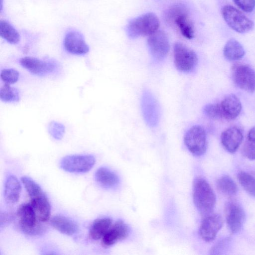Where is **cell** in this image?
<instances>
[{
	"label": "cell",
	"mask_w": 255,
	"mask_h": 255,
	"mask_svg": "<svg viewBox=\"0 0 255 255\" xmlns=\"http://www.w3.org/2000/svg\"><path fill=\"white\" fill-rule=\"evenodd\" d=\"M16 215L21 230L26 234L40 235L45 231L42 222L37 219L30 203H23L17 209Z\"/></svg>",
	"instance_id": "obj_4"
},
{
	"label": "cell",
	"mask_w": 255,
	"mask_h": 255,
	"mask_svg": "<svg viewBox=\"0 0 255 255\" xmlns=\"http://www.w3.org/2000/svg\"><path fill=\"white\" fill-rule=\"evenodd\" d=\"M0 35L11 44H16L19 41L20 36L17 30L5 21L0 22Z\"/></svg>",
	"instance_id": "obj_26"
},
{
	"label": "cell",
	"mask_w": 255,
	"mask_h": 255,
	"mask_svg": "<svg viewBox=\"0 0 255 255\" xmlns=\"http://www.w3.org/2000/svg\"><path fill=\"white\" fill-rule=\"evenodd\" d=\"M48 131L55 138L60 139L64 134L65 127L60 123L53 121L49 125Z\"/></svg>",
	"instance_id": "obj_32"
},
{
	"label": "cell",
	"mask_w": 255,
	"mask_h": 255,
	"mask_svg": "<svg viewBox=\"0 0 255 255\" xmlns=\"http://www.w3.org/2000/svg\"><path fill=\"white\" fill-rule=\"evenodd\" d=\"M64 46L67 52L75 55H84L89 51V47L83 35L74 31L68 32L65 35Z\"/></svg>",
	"instance_id": "obj_15"
},
{
	"label": "cell",
	"mask_w": 255,
	"mask_h": 255,
	"mask_svg": "<svg viewBox=\"0 0 255 255\" xmlns=\"http://www.w3.org/2000/svg\"><path fill=\"white\" fill-rule=\"evenodd\" d=\"M237 178L244 190L255 197V178L247 172L241 171L238 173Z\"/></svg>",
	"instance_id": "obj_27"
},
{
	"label": "cell",
	"mask_w": 255,
	"mask_h": 255,
	"mask_svg": "<svg viewBox=\"0 0 255 255\" xmlns=\"http://www.w3.org/2000/svg\"><path fill=\"white\" fill-rule=\"evenodd\" d=\"M30 204L39 221L45 223L49 220L51 206L45 193L30 198Z\"/></svg>",
	"instance_id": "obj_19"
},
{
	"label": "cell",
	"mask_w": 255,
	"mask_h": 255,
	"mask_svg": "<svg viewBox=\"0 0 255 255\" xmlns=\"http://www.w3.org/2000/svg\"><path fill=\"white\" fill-rule=\"evenodd\" d=\"M247 140L255 144V127L252 128L249 131Z\"/></svg>",
	"instance_id": "obj_35"
},
{
	"label": "cell",
	"mask_w": 255,
	"mask_h": 255,
	"mask_svg": "<svg viewBox=\"0 0 255 255\" xmlns=\"http://www.w3.org/2000/svg\"><path fill=\"white\" fill-rule=\"evenodd\" d=\"M0 99L5 102H16L19 101V92L17 89L5 84L0 89Z\"/></svg>",
	"instance_id": "obj_28"
},
{
	"label": "cell",
	"mask_w": 255,
	"mask_h": 255,
	"mask_svg": "<svg viewBox=\"0 0 255 255\" xmlns=\"http://www.w3.org/2000/svg\"><path fill=\"white\" fill-rule=\"evenodd\" d=\"M221 139L222 144L226 150L233 153L238 150L242 143L243 134L239 128L232 127L222 132Z\"/></svg>",
	"instance_id": "obj_17"
},
{
	"label": "cell",
	"mask_w": 255,
	"mask_h": 255,
	"mask_svg": "<svg viewBox=\"0 0 255 255\" xmlns=\"http://www.w3.org/2000/svg\"><path fill=\"white\" fill-rule=\"evenodd\" d=\"M174 62L176 68L183 72H190L196 67L198 58L195 52L185 45L177 42L174 46Z\"/></svg>",
	"instance_id": "obj_8"
},
{
	"label": "cell",
	"mask_w": 255,
	"mask_h": 255,
	"mask_svg": "<svg viewBox=\"0 0 255 255\" xmlns=\"http://www.w3.org/2000/svg\"><path fill=\"white\" fill-rule=\"evenodd\" d=\"M97 182L100 186L111 188L116 186L119 182L117 175L108 168L102 167L97 169L95 175Z\"/></svg>",
	"instance_id": "obj_22"
},
{
	"label": "cell",
	"mask_w": 255,
	"mask_h": 255,
	"mask_svg": "<svg viewBox=\"0 0 255 255\" xmlns=\"http://www.w3.org/2000/svg\"><path fill=\"white\" fill-rule=\"evenodd\" d=\"M242 153L246 158L255 160V145L246 140L242 148Z\"/></svg>",
	"instance_id": "obj_34"
},
{
	"label": "cell",
	"mask_w": 255,
	"mask_h": 255,
	"mask_svg": "<svg viewBox=\"0 0 255 255\" xmlns=\"http://www.w3.org/2000/svg\"><path fill=\"white\" fill-rule=\"evenodd\" d=\"M204 113L207 117L213 120L224 119L220 104H209L204 108Z\"/></svg>",
	"instance_id": "obj_30"
},
{
	"label": "cell",
	"mask_w": 255,
	"mask_h": 255,
	"mask_svg": "<svg viewBox=\"0 0 255 255\" xmlns=\"http://www.w3.org/2000/svg\"><path fill=\"white\" fill-rule=\"evenodd\" d=\"M232 77L234 83L240 89L249 93L255 91V71L249 65L236 63L232 68Z\"/></svg>",
	"instance_id": "obj_7"
},
{
	"label": "cell",
	"mask_w": 255,
	"mask_h": 255,
	"mask_svg": "<svg viewBox=\"0 0 255 255\" xmlns=\"http://www.w3.org/2000/svg\"><path fill=\"white\" fill-rule=\"evenodd\" d=\"M51 226L62 234L72 236L77 233L78 226L71 219L61 215L53 216L50 220Z\"/></svg>",
	"instance_id": "obj_21"
},
{
	"label": "cell",
	"mask_w": 255,
	"mask_h": 255,
	"mask_svg": "<svg viewBox=\"0 0 255 255\" xmlns=\"http://www.w3.org/2000/svg\"><path fill=\"white\" fill-rule=\"evenodd\" d=\"M141 108L145 121L149 126L157 124L159 118V109L157 103L153 96L145 92L142 97Z\"/></svg>",
	"instance_id": "obj_16"
},
{
	"label": "cell",
	"mask_w": 255,
	"mask_h": 255,
	"mask_svg": "<svg viewBox=\"0 0 255 255\" xmlns=\"http://www.w3.org/2000/svg\"><path fill=\"white\" fill-rule=\"evenodd\" d=\"M225 218L229 231L232 234L238 233L245 220V213L242 207L237 203H227L224 208Z\"/></svg>",
	"instance_id": "obj_10"
},
{
	"label": "cell",
	"mask_w": 255,
	"mask_h": 255,
	"mask_svg": "<svg viewBox=\"0 0 255 255\" xmlns=\"http://www.w3.org/2000/svg\"><path fill=\"white\" fill-rule=\"evenodd\" d=\"M219 104L224 119L234 120L241 113V103L239 99L234 94H231L226 96Z\"/></svg>",
	"instance_id": "obj_18"
},
{
	"label": "cell",
	"mask_w": 255,
	"mask_h": 255,
	"mask_svg": "<svg viewBox=\"0 0 255 255\" xmlns=\"http://www.w3.org/2000/svg\"><path fill=\"white\" fill-rule=\"evenodd\" d=\"M21 181L27 192L30 198L42 195L44 191L36 182L31 178L27 176H22Z\"/></svg>",
	"instance_id": "obj_29"
},
{
	"label": "cell",
	"mask_w": 255,
	"mask_h": 255,
	"mask_svg": "<svg viewBox=\"0 0 255 255\" xmlns=\"http://www.w3.org/2000/svg\"><path fill=\"white\" fill-rule=\"evenodd\" d=\"M218 190L222 194L233 196L237 193L238 188L234 181L229 176L220 177L216 182Z\"/></svg>",
	"instance_id": "obj_25"
},
{
	"label": "cell",
	"mask_w": 255,
	"mask_h": 255,
	"mask_svg": "<svg viewBox=\"0 0 255 255\" xmlns=\"http://www.w3.org/2000/svg\"><path fill=\"white\" fill-rule=\"evenodd\" d=\"M241 9L247 12H252L255 7V0H233Z\"/></svg>",
	"instance_id": "obj_33"
},
{
	"label": "cell",
	"mask_w": 255,
	"mask_h": 255,
	"mask_svg": "<svg viewBox=\"0 0 255 255\" xmlns=\"http://www.w3.org/2000/svg\"><path fill=\"white\" fill-rule=\"evenodd\" d=\"M147 44L151 55L157 60L163 59L169 51V39L164 31L157 30L148 36Z\"/></svg>",
	"instance_id": "obj_12"
},
{
	"label": "cell",
	"mask_w": 255,
	"mask_h": 255,
	"mask_svg": "<svg viewBox=\"0 0 255 255\" xmlns=\"http://www.w3.org/2000/svg\"><path fill=\"white\" fill-rule=\"evenodd\" d=\"M128 226L122 220H119L112 224L102 238L103 247L108 248L125 239L129 234Z\"/></svg>",
	"instance_id": "obj_13"
},
{
	"label": "cell",
	"mask_w": 255,
	"mask_h": 255,
	"mask_svg": "<svg viewBox=\"0 0 255 255\" xmlns=\"http://www.w3.org/2000/svg\"><path fill=\"white\" fill-rule=\"evenodd\" d=\"M112 225L109 218H101L95 220L89 230V236L94 240L102 239Z\"/></svg>",
	"instance_id": "obj_23"
},
{
	"label": "cell",
	"mask_w": 255,
	"mask_h": 255,
	"mask_svg": "<svg viewBox=\"0 0 255 255\" xmlns=\"http://www.w3.org/2000/svg\"><path fill=\"white\" fill-rule=\"evenodd\" d=\"M95 158L91 154H75L64 157L60 163V167L71 173H86L95 163Z\"/></svg>",
	"instance_id": "obj_6"
},
{
	"label": "cell",
	"mask_w": 255,
	"mask_h": 255,
	"mask_svg": "<svg viewBox=\"0 0 255 255\" xmlns=\"http://www.w3.org/2000/svg\"><path fill=\"white\" fill-rule=\"evenodd\" d=\"M159 20L153 13L148 12L130 20L127 27L128 35L135 38L149 36L158 30Z\"/></svg>",
	"instance_id": "obj_3"
},
{
	"label": "cell",
	"mask_w": 255,
	"mask_h": 255,
	"mask_svg": "<svg viewBox=\"0 0 255 255\" xmlns=\"http://www.w3.org/2000/svg\"><path fill=\"white\" fill-rule=\"evenodd\" d=\"M19 62L31 73L40 76L52 72L55 68L53 63L30 56L21 58Z\"/></svg>",
	"instance_id": "obj_14"
},
{
	"label": "cell",
	"mask_w": 255,
	"mask_h": 255,
	"mask_svg": "<svg viewBox=\"0 0 255 255\" xmlns=\"http://www.w3.org/2000/svg\"><path fill=\"white\" fill-rule=\"evenodd\" d=\"M222 14L228 26L239 33L248 32L254 27L253 22L232 5L224 6L222 10Z\"/></svg>",
	"instance_id": "obj_5"
},
{
	"label": "cell",
	"mask_w": 255,
	"mask_h": 255,
	"mask_svg": "<svg viewBox=\"0 0 255 255\" xmlns=\"http://www.w3.org/2000/svg\"><path fill=\"white\" fill-rule=\"evenodd\" d=\"M19 73L16 70L12 68L3 69L0 72L1 80L7 84H13L18 80Z\"/></svg>",
	"instance_id": "obj_31"
},
{
	"label": "cell",
	"mask_w": 255,
	"mask_h": 255,
	"mask_svg": "<svg viewBox=\"0 0 255 255\" xmlns=\"http://www.w3.org/2000/svg\"><path fill=\"white\" fill-rule=\"evenodd\" d=\"M184 140L187 148L193 155L199 156L205 153L207 147V136L202 127H191L186 132Z\"/></svg>",
	"instance_id": "obj_9"
},
{
	"label": "cell",
	"mask_w": 255,
	"mask_h": 255,
	"mask_svg": "<svg viewBox=\"0 0 255 255\" xmlns=\"http://www.w3.org/2000/svg\"><path fill=\"white\" fill-rule=\"evenodd\" d=\"M21 187L18 179L13 175L7 176L4 188V198L6 203L13 204L19 199Z\"/></svg>",
	"instance_id": "obj_20"
},
{
	"label": "cell",
	"mask_w": 255,
	"mask_h": 255,
	"mask_svg": "<svg viewBox=\"0 0 255 255\" xmlns=\"http://www.w3.org/2000/svg\"><path fill=\"white\" fill-rule=\"evenodd\" d=\"M193 200L200 213L205 216L211 214L216 202V195L207 181L202 177H197L193 184Z\"/></svg>",
	"instance_id": "obj_1"
},
{
	"label": "cell",
	"mask_w": 255,
	"mask_h": 255,
	"mask_svg": "<svg viewBox=\"0 0 255 255\" xmlns=\"http://www.w3.org/2000/svg\"><path fill=\"white\" fill-rule=\"evenodd\" d=\"M165 20L170 25L176 26L182 35L188 39L194 37V27L187 7L183 3L170 6L165 12Z\"/></svg>",
	"instance_id": "obj_2"
},
{
	"label": "cell",
	"mask_w": 255,
	"mask_h": 255,
	"mask_svg": "<svg viewBox=\"0 0 255 255\" xmlns=\"http://www.w3.org/2000/svg\"><path fill=\"white\" fill-rule=\"evenodd\" d=\"M223 53L225 57L228 60L236 61L242 59L245 54V51L239 42L231 39L226 43Z\"/></svg>",
	"instance_id": "obj_24"
},
{
	"label": "cell",
	"mask_w": 255,
	"mask_h": 255,
	"mask_svg": "<svg viewBox=\"0 0 255 255\" xmlns=\"http://www.w3.org/2000/svg\"><path fill=\"white\" fill-rule=\"evenodd\" d=\"M223 224L221 216L218 214H210L204 216L201 222L199 234L206 242H210L216 238Z\"/></svg>",
	"instance_id": "obj_11"
}]
</instances>
